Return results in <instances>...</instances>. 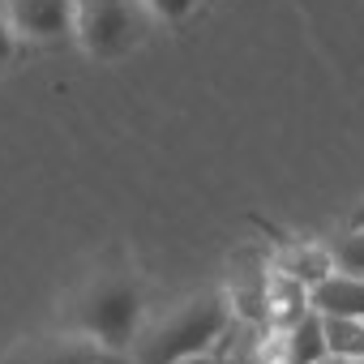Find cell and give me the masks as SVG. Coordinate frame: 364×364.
Returning <instances> with one entry per match:
<instances>
[{"label": "cell", "instance_id": "4fadbf2b", "mask_svg": "<svg viewBox=\"0 0 364 364\" xmlns=\"http://www.w3.org/2000/svg\"><path fill=\"white\" fill-rule=\"evenodd\" d=\"M330 364H364V355H351V360H338V355H334Z\"/></svg>", "mask_w": 364, "mask_h": 364}, {"label": "cell", "instance_id": "ba28073f", "mask_svg": "<svg viewBox=\"0 0 364 364\" xmlns=\"http://www.w3.org/2000/svg\"><path fill=\"white\" fill-rule=\"evenodd\" d=\"M274 266L287 270L291 279H300L309 291H313L321 279H330V274L338 270V266H334V253L321 249V245H287V249L274 257Z\"/></svg>", "mask_w": 364, "mask_h": 364}, {"label": "cell", "instance_id": "7c38bea8", "mask_svg": "<svg viewBox=\"0 0 364 364\" xmlns=\"http://www.w3.org/2000/svg\"><path fill=\"white\" fill-rule=\"evenodd\" d=\"M189 364H232V360L223 355V347H215V351H206V355H198V360H189Z\"/></svg>", "mask_w": 364, "mask_h": 364}, {"label": "cell", "instance_id": "30bf717a", "mask_svg": "<svg viewBox=\"0 0 364 364\" xmlns=\"http://www.w3.org/2000/svg\"><path fill=\"white\" fill-rule=\"evenodd\" d=\"M198 5H202V0H146V9L154 14V22H171V26L185 22Z\"/></svg>", "mask_w": 364, "mask_h": 364}, {"label": "cell", "instance_id": "8992f818", "mask_svg": "<svg viewBox=\"0 0 364 364\" xmlns=\"http://www.w3.org/2000/svg\"><path fill=\"white\" fill-rule=\"evenodd\" d=\"M287 364H330V334L321 309H309L287 330Z\"/></svg>", "mask_w": 364, "mask_h": 364}, {"label": "cell", "instance_id": "6da1fadb", "mask_svg": "<svg viewBox=\"0 0 364 364\" xmlns=\"http://www.w3.org/2000/svg\"><path fill=\"white\" fill-rule=\"evenodd\" d=\"M236 304L232 291L223 287H206L193 291L185 300H176L163 317L141 321L133 347H129V364H189L215 347H223V338L236 326Z\"/></svg>", "mask_w": 364, "mask_h": 364}, {"label": "cell", "instance_id": "52a82bcc", "mask_svg": "<svg viewBox=\"0 0 364 364\" xmlns=\"http://www.w3.org/2000/svg\"><path fill=\"white\" fill-rule=\"evenodd\" d=\"M313 309L338 313V317H360V321H364V279L334 270L330 279H321V283L313 287Z\"/></svg>", "mask_w": 364, "mask_h": 364}, {"label": "cell", "instance_id": "8fae6325", "mask_svg": "<svg viewBox=\"0 0 364 364\" xmlns=\"http://www.w3.org/2000/svg\"><path fill=\"white\" fill-rule=\"evenodd\" d=\"M18 43H22V35L14 31V22L5 18V9H0V69H5V65L18 56Z\"/></svg>", "mask_w": 364, "mask_h": 364}, {"label": "cell", "instance_id": "9c48e42d", "mask_svg": "<svg viewBox=\"0 0 364 364\" xmlns=\"http://www.w3.org/2000/svg\"><path fill=\"white\" fill-rule=\"evenodd\" d=\"M330 253H334V266H338L343 274H360V279H364V223H351V228L330 245Z\"/></svg>", "mask_w": 364, "mask_h": 364}, {"label": "cell", "instance_id": "9a60e30c", "mask_svg": "<svg viewBox=\"0 0 364 364\" xmlns=\"http://www.w3.org/2000/svg\"><path fill=\"white\" fill-rule=\"evenodd\" d=\"M112 364H129V360H112Z\"/></svg>", "mask_w": 364, "mask_h": 364}, {"label": "cell", "instance_id": "7a4b0ae2", "mask_svg": "<svg viewBox=\"0 0 364 364\" xmlns=\"http://www.w3.org/2000/svg\"><path fill=\"white\" fill-rule=\"evenodd\" d=\"M141 313H146V300H141V283L133 266L124 257H112V262H99L73 287V296L60 309V326L82 330L99 338L107 351L129 360V347L141 330Z\"/></svg>", "mask_w": 364, "mask_h": 364}, {"label": "cell", "instance_id": "5bb4252c", "mask_svg": "<svg viewBox=\"0 0 364 364\" xmlns=\"http://www.w3.org/2000/svg\"><path fill=\"white\" fill-rule=\"evenodd\" d=\"M351 223H364V202H360V206L351 210Z\"/></svg>", "mask_w": 364, "mask_h": 364}, {"label": "cell", "instance_id": "277c9868", "mask_svg": "<svg viewBox=\"0 0 364 364\" xmlns=\"http://www.w3.org/2000/svg\"><path fill=\"white\" fill-rule=\"evenodd\" d=\"M112 360H124V355L107 351L99 338H90L82 330L56 326V330L35 334L22 347H14L5 364H112Z\"/></svg>", "mask_w": 364, "mask_h": 364}, {"label": "cell", "instance_id": "3957f363", "mask_svg": "<svg viewBox=\"0 0 364 364\" xmlns=\"http://www.w3.org/2000/svg\"><path fill=\"white\" fill-rule=\"evenodd\" d=\"M154 26L146 0H77V43L95 60L129 56Z\"/></svg>", "mask_w": 364, "mask_h": 364}, {"label": "cell", "instance_id": "5b68a950", "mask_svg": "<svg viewBox=\"0 0 364 364\" xmlns=\"http://www.w3.org/2000/svg\"><path fill=\"white\" fill-rule=\"evenodd\" d=\"M0 9L31 43H52L77 31V0H0Z\"/></svg>", "mask_w": 364, "mask_h": 364}]
</instances>
